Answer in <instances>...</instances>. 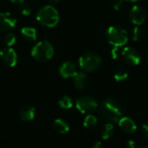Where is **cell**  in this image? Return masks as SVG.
<instances>
[{"label": "cell", "instance_id": "cell-1", "mask_svg": "<svg viewBox=\"0 0 148 148\" xmlns=\"http://www.w3.org/2000/svg\"><path fill=\"white\" fill-rule=\"evenodd\" d=\"M100 117L108 122H118L122 115V108L119 102L113 99L103 101L99 108Z\"/></svg>", "mask_w": 148, "mask_h": 148}, {"label": "cell", "instance_id": "cell-2", "mask_svg": "<svg viewBox=\"0 0 148 148\" xmlns=\"http://www.w3.org/2000/svg\"><path fill=\"white\" fill-rule=\"evenodd\" d=\"M59 19L60 16L58 11L51 5H46L42 7L36 14L37 22L42 26L48 28L55 27L58 23Z\"/></svg>", "mask_w": 148, "mask_h": 148}, {"label": "cell", "instance_id": "cell-3", "mask_svg": "<svg viewBox=\"0 0 148 148\" xmlns=\"http://www.w3.org/2000/svg\"><path fill=\"white\" fill-rule=\"evenodd\" d=\"M54 56V48L47 40H43L36 43L31 49V56L37 62H47Z\"/></svg>", "mask_w": 148, "mask_h": 148}, {"label": "cell", "instance_id": "cell-4", "mask_svg": "<svg viewBox=\"0 0 148 148\" xmlns=\"http://www.w3.org/2000/svg\"><path fill=\"white\" fill-rule=\"evenodd\" d=\"M108 42L114 47H121L128 41L127 32L121 26H111L107 31Z\"/></svg>", "mask_w": 148, "mask_h": 148}, {"label": "cell", "instance_id": "cell-5", "mask_svg": "<svg viewBox=\"0 0 148 148\" xmlns=\"http://www.w3.org/2000/svg\"><path fill=\"white\" fill-rule=\"evenodd\" d=\"M80 67L86 72H93L96 70L101 64V58L95 52H86L79 60Z\"/></svg>", "mask_w": 148, "mask_h": 148}, {"label": "cell", "instance_id": "cell-6", "mask_svg": "<svg viewBox=\"0 0 148 148\" xmlns=\"http://www.w3.org/2000/svg\"><path fill=\"white\" fill-rule=\"evenodd\" d=\"M98 108V103L95 98L84 95L76 101V108L82 114H92Z\"/></svg>", "mask_w": 148, "mask_h": 148}, {"label": "cell", "instance_id": "cell-7", "mask_svg": "<svg viewBox=\"0 0 148 148\" xmlns=\"http://www.w3.org/2000/svg\"><path fill=\"white\" fill-rule=\"evenodd\" d=\"M0 61L3 65L12 68L17 62V55L12 48H4L0 51Z\"/></svg>", "mask_w": 148, "mask_h": 148}, {"label": "cell", "instance_id": "cell-8", "mask_svg": "<svg viewBox=\"0 0 148 148\" xmlns=\"http://www.w3.org/2000/svg\"><path fill=\"white\" fill-rule=\"evenodd\" d=\"M16 25V17L9 12H0V32L11 30Z\"/></svg>", "mask_w": 148, "mask_h": 148}, {"label": "cell", "instance_id": "cell-9", "mask_svg": "<svg viewBox=\"0 0 148 148\" xmlns=\"http://www.w3.org/2000/svg\"><path fill=\"white\" fill-rule=\"evenodd\" d=\"M121 56L124 61L131 66H136L140 62V56L139 52L132 47L124 48L121 51Z\"/></svg>", "mask_w": 148, "mask_h": 148}, {"label": "cell", "instance_id": "cell-10", "mask_svg": "<svg viewBox=\"0 0 148 148\" xmlns=\"http://www.w3.org/2000/svg\"><path fill=\"white\" fill-rule=\"evenodd\" d=\"M129 16H130V19L133 23H134L136 25H140L145 22L147 14L143 8H141L140 6L135 5L131 9Z\"/></svg>", "mask_w": 148, "mask_h": 148}, {"label": "cell", "instance_id": "cell-11", "mask_svg": "<svg viewBox=\"0 0 148 148\" xmlns=\"http://www.w3.org/2000/svg\"><path fill=\"white\" fill-rule=\"evenodd\" d=\"M77 69L75 63L71 62H66L62 63L59 68V74L63 78H71L75 77L77 75Z\"/></svg>", "mask_w": 148, "mask_h": 148}, {"label": "cell", "instance_id": "cell-12", "mask_svg": "<svg viewBox=\"0 0 148 148\" xmlns=\"http://www.w3.org/2000/svg\"><path fill=\"white\" fill-rule=\"evenodd\" d=\"M118 122L121 130L127 134H134L137 129V127L134 121L128 117H123L120 119Z\"/></svg>", "mask_w": 148, "mask_h": 148}, {"label": "cell", "instance_id": "cell-13", "mask_svg": "<svg viewBox=\"0 0 148 148\" xmlns=\"http://www.w3.org/2000/svg\"><path fill=\"white\" fill-rule=\"evenodd\" d=\"M75 86L76 89L78 90H84L88 88L89 84V78L88 76L84 73H77V75L75 76Z\"/></svg>", "mask_w": 148, "mask_h": 148}, {"label": "cell", "instance_id": "cell-14", "mask_svg": "<svg viewBox=\"0 0 148 148\" xmlns=\"http://www.w3.org/2000/svg\"><path fill=\"white\" fill-rule=\"evenodd\" d=\"M36 110L31 106H25L21 108L19 112V117L23 121H30L35 118Z\"/></svg>", "mask_w": 148, "mask_h": 148}, {"label": "cell", "instance_id": "cell-15", "mask_svg": "<svg viewBox=\"0 0 148 148\" xmlns=\"http://www.w3.org/2000/svg\"><path fill=\"white\" fill-rule=\"evenodd\" d=\"M21 34L25 40L29 42H35L37 38V31L32 27H23L21 29Z\"/></svg>", "mask_w": 148, "mask_h": 148}, {"label": "cell", "instance_id": "cell-16", "mask_svg": "<svg viewBox=\"0 0 148 148\" xmlns=\"http://www.w3.org/2000/svg\"><path fill=\"white\" fill-rule=\"evenodd\" d=\"M53 127L57 133L62 134L68 133L69 130V125L64 120H62V119H56L54 121Z\"/></svg>", "mask_w": 148, "mask_h": 148}, {"label": "cell", "instance_id": "cell-17", "mask_svg": "<svg viewBox=\"0 0 148 148\" xmlns=\"http://www.w3.org/2000/svg\"><path fill=\"white\" fill-rule=\"evenodd\" d=\"M114 134V129L112 124L108 123L104 126V127L101 130V137L103 140H108L110 139Z\"/></svg>", "mask_w": 148, "mask_h": 148}, {"label": "cell", "instance_id": "cell-18", "mask_svg": "<svg viewBox=\"0 0 148 148\" xmlns=\"http://www.w3.org/2000/svg\"><path fill=\"white\" fill-rule=\"evenodd\" d=\"M59 106L63 109H69L73 106V101L70 97L65 95L59 100Z\"/></svg>", "mask_w": 148, "mask_h": 148}, {"label": "cell", "instance_id": "cell-19", "mask_svg": "<svg viewBox=\"0 0 148 148\" xmlns=\"http://www.w3.org/2000/svg\"><path fill=\"white\" fill-rule=\"evenodd\" d=\"M97 123V120L96 118L94 116V115H88L85 120H84V122H83V126L86 127V128H88V129H92L95 127Z\"/></svg>", "mask_w": 148, "mask_h": 148}, {"label": "cell", "instance_id": "cell-20", "mask_svg": "<svg viewBox=\"0 0 148 148\" xmlns=\"http://www.w3.org/2000/svg\"><path fill=\"white\" fill-rule=\"evenodd\" d=\"M114 76L117 82H123L127 78L128 75H127V72L126 70H124L123 69H119L114 72Z\"/></svg>", "mask_w": 148, "mask_h": 148}, {"label": "cell", "instance_id": "cell-21", "mask_svg": "<svg viewBox=\"0 0 148 148\" xmlns=\"http://www.w3.org/2000/svg\"><path fill=\"white\" fill-rule=\"evenodd\" d=\"M3 40H4L5 44H6L8 47H11L12 45L15 44V42H16V36H15L14 33L10 32V33H7V34L4 36Z\"/></svg>", "mask_w": 148, "mask_h": 148}, {"label": "cell", "instance_id": "cell-22", "mask_svg": "<svg viewBox=\"0 0 148 148\" xmlns=\"http://www.w3.org/2000/svg\"><path fill=\"white\" fill-rule=\"evenodd\" d=\"M142 36V30L138 27H134V29H133V35H132V38L134 41H139Z\"/></svg>", "mask_w": 148, "mask_h": 148}, {"label": "cell", "instance_id": "cell-23", "mask_svg": "<svg viewBox=\"0 0 148 148\" xmlns=\"http://www.w3.org/2000/svg\"><path fill=\"white\" fill-rule=\"evenodd\" d=\"M31 7L29 4H23L21 7V12L23 16H29L31 13Z\"/></svg>", "mask_w": 148, "mask_h": 148}, {"label": "cell", "instance_id": "cell-24", "mask_svg": "<svg viewBox=\"0 0 148 148\" xmlns=\"http://www.w3.org/2000/svg\"><path fill=\"white\" fill-rule=\"evenodd\" d=\"M124 3H125V0H114L113 6L116 10H119L124 6Z\"/></svg>", "mask_w": 148, "mask_h": 148}, {"label": "cell", "instance_id": "cell-25", "mask_svg": "<svg viewBox=\"0 0 148 148\" xmlns=\"http://www.w3.org/2000/svg\"><path fill=\"white\" fill-rule=\"evenodd\" d=\"M141 133H142L143 137H144L146 140H148V123H147V124H144V125L142 126Z\"/></svg>", "mask_w": 148, "mask_h": 148}, {"label": "cell", "instance_id": "cell-26", "mask_svg": "<svg viewBox=\"0 0 148 148\" xmlns=\"http://www.w3.org/2000/svg\"><path fill=\"white\" fill-rule=\"evenodd\" d=\"M119 47H114L112 49V58L113 59H116L119 56Z\"/></svg>", "mask_w": 148, "mask_h": 148}, {"label": "cell", "instance_id": "cell-27", "mask_svg": "<svg viewBox=\"0 0 148 148\" xmlns=\"http://www.w3.org/2000/svg\"><path fill=\"white\" fill-rule=\"evenodd\" d=\"M126 148H136V144L133 140H128L126 144Z\"/></svg>", "mask_w": 148, "mask_h": 148}, {"label": "cell", "instance_id": "cell-28", "mask_svg": "<svg viewBox=\"0 0 148 148\" xmlns=\"http://www.w3.org/2000/svg\"><path fill=\"white\" fill-rule=\"evenodd\" d=\"M92 148H104V146H103V144H102L101 142L96 141V142L93 145Z\"/></svg>", "mask_w": 148, "mask_h": 148}, {"label": "cell", "instance_id": "cell-29", "mask_svg": "<svg viewBox=\"0 0 148 148\" xmlns=\"http://www.w3.org/2000/svg\"><path fill=\"white\" fill-rule=\"evenodd\" d=\"M10 1L12 3H23L24 0H10Z\"/></svg>", "mask_w": 148, "mask_h": 148}, {"label": "cell", "instance_id": "cell-30", "mask_svg": "<svg viewBox=\"0 0 148 148\" xmlns=\"http://www.w3.org/2000/svg\"><path fill=\"white\" fill-rule=\"evenodd\" d=\"M58 1H59V0H50L51 3H57Z\"/></svg>", "mask_w": 148, "mask_h": 148}, {"label": "cell", "instance_id": "cell-31", "mask_svg": "<svg viewBox=\"0 0 148 148\" xmlns=\"http://www.w3.org/2000/svg\"><path fill=\"white\" fill-rule=\"evenodd\" d=\"M127 1H131V2H138L140 0H127Z\"/></svg>", "mask_w": 148, "mask_h": 148}, {"label": "cell", "instance_id": "cell-32", "mask_svg": "<svg viewBox=\"0 0 148 148\" xmlns=\"http://www.w3.org/2000/svg\"><path fill=\"white\" fill-rule=\"evenodd\" d=\"M139 148H148V147H146V146H142V147H140Z\"/></svg>", "mask_w": 148, "mask_h": 148}, {"label": "cell", "instance_id": "cell-33", "mask_svg": "<svg viewBox=\"0 0 148 148\" xmlns=\"http://www.w3.org/2000/svg\"><path fill=\"white\" fill-rule=\"evenodd\" d=\"M147 60H148V55H147Z\"/></svg>", "mask_w": 148, "mask_h": 148}]
</instances>
